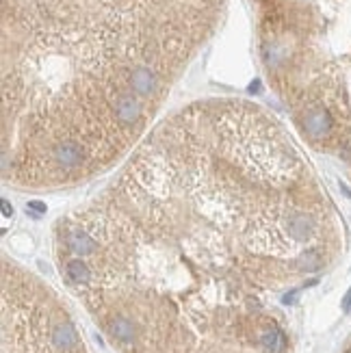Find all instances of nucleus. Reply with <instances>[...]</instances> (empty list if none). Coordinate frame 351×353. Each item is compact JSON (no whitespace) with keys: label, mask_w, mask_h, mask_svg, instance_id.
<instances>
[{"label":"nucleus","mask_w":351,"mask_h":353,"mask_svg":"<svg viewBox=\"0 0 351 353\" xmlns=\"http://www.w3.org/2000/svg\"><path fill=\"white\" fill-rule=\"evenodd\" d=\"M30 206H33V208H37V210H46V208L41 206V204H37V202H30Z\"/></svg>","instance_id":"2"},{"label":"nucleus","mask_w":351,"mask_h":353,"mask_svg":"<svg viewBox=\"0 0 351 353\" xmlns=\"http://www.w3.org/2000/svg\"><path fill=\"white\" fill-rule=\"evenodd\" d=\"M343 305H345V310H351V291L345 295V301H343Z\"/></svg>","instance_id":"1"}]
</instances>
